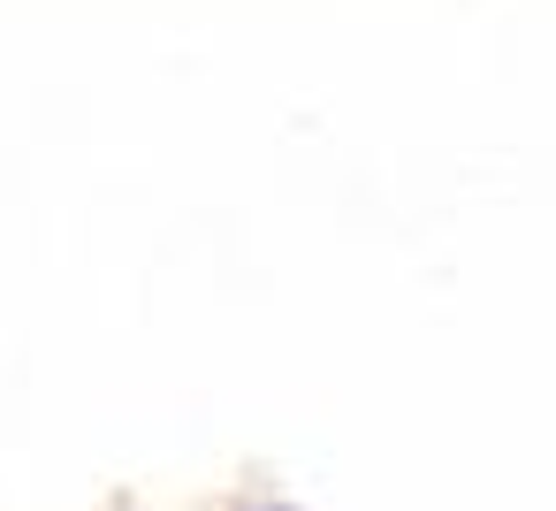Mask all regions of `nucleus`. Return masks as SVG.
Returning <instances> with one entry per match:
<instances>
[{
	"label": "nucleus",
	"instance_id": "f257e3e1",
	"mask_svg": "<svg viewBox=\"0 0 556 511\" xmlns=\"http://www.w3.org/2000/svg\"><path fill=\"white\" fill-rule=\"evenodd\" d=\"M267 511H290V503H267Z\"/></svg>",
	"mask_w": 556,
	"mask_h": 511
}]
</instances>
